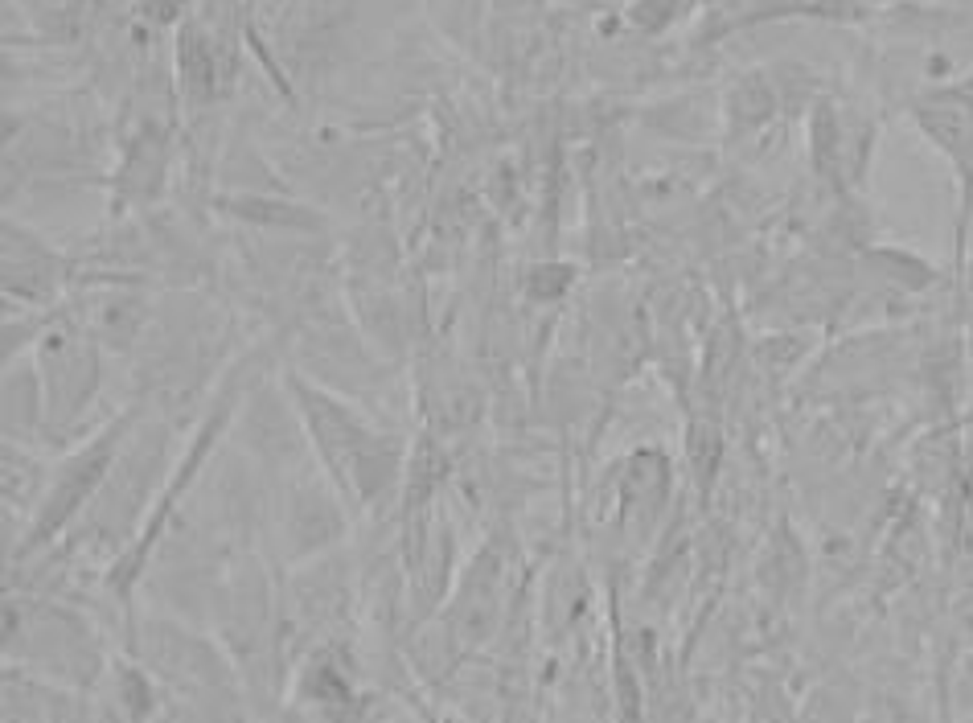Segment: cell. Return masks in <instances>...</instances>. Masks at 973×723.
Here are the masks:
<instances>
[{"mask_svg":"<svg viewBox=\"0 0 973 723\" xmlns=\"http://www.w3.org/2000/svg\"><path fill=\"white\" fill-rule=\"evenodd\" d=\"M99 387V362L95 346L83 337V329L62 325L46 337L42 346V399H46V420L58 428H70L79 411Z\"/></svg>","mask_w":973,"mask_h":723,"instance_id":"cell-1","label":"cell"}]
</instances>
